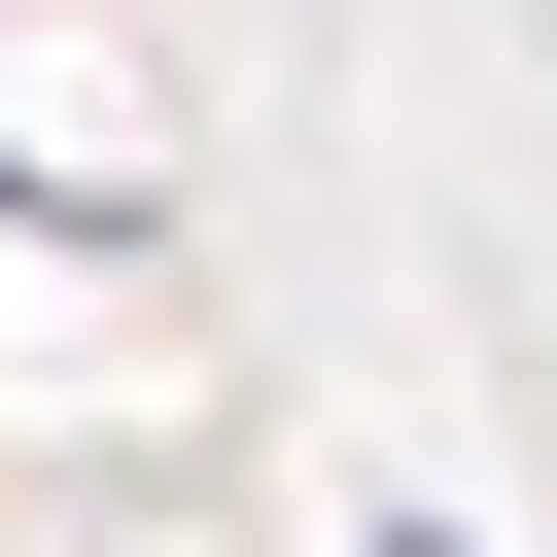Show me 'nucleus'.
<instances>
[{
    "mask_svg": "<svg viewBox=\"0 0 557 557\" xmlns=\"http://www.w3.org/2000/svg\"><path fill=\"white\" fill-rule=\"evenodd\" d=\"M418 557H453V522H418Z\"/></svg>",
    "mask_w": 557,
    "mask_h": 557,
    "instance_id": "obj_1",
    "label": "nucleus"
}]
</instances>
